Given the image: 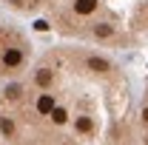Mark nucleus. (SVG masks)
<instances>
[{"instance_id": "obj_1", "label": "nucleus", "mask_w": 148, "mask_h": 145, "mask_svg": "<svg viewBox=\"0 0 148 145\" xmlns=\"http://www.w3.org/2000/svg\"><path fill=\"white\" fill-rule=\"evenodd\" d=\"M37 111H40V114H51V111H54V97H51V94H43V97L37 100Z\"/></svg>"}, {"instance_id": "obj_2", "label": "nucleus", "mask_w": 148, "mask_h": 145, "mask_svg": "<svg viewBox=\"0 0 148 145\" xmlns=\"http://www.w3.org/2000/svg\"><path fill=\"white\" fill-rule=\"evenodd\" d=\"M3 63H6V66H17L20 63V51L17 49H9V51L3 54Z\"/></svg>"}, {"instance_id": "obj_3", "label": "nucleus", "mask_w": 148, "mask_h": 145, "mask_svg": "<svg viewBox=\"0 0 148 145\" xmlns=\"http://www.w3.org/2000/svg\"><path fill=\"white\" fill-rule=\"evenodd\" d=\"M37 83H40V85H49V83H51V74H49V71H40V74H37Z\"/></svg>"}, {"instance_id": "obj_4", "label": "nucleus", "mask_w": 148, "mask_h": 145, "mask_svg": "<svg viewBox=\"0 0 148 145\" xmlns=\"http://www.w3.org/2000/svg\"><path fill=\"white\" fill-rule=\"evenodd\" d=\"M51 117H54V122H66V111H63V108H54Z\"/></svg>"}, {"instance_id": "obj_5", "label": "nucleus", "mask_w": 148, "mask_h": 145, "mask_svg": "<svg viewBox=\"0 0 148 145\" xmlns=\"http://www.w3.org/2000/svg\"><path fill=\"white\" fill-rule=\"evenodd\" d=\"M145 122H148V108H145Z\"/></svg>"}]
</instances>
